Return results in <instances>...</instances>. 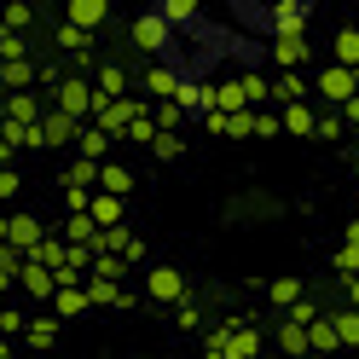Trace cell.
Masks as SVG:
<instances>
[{"instance_id": "6da1fadb", "label": "cell", "mask_w": 359, "mask_h": 359, "mask_svg": "<svg viewBox=\"0 0 359 359\" xmlns=\"http://www.w3.org/2000/svg\"><path fill=\"white\" fill-rule=\"evenodd\" d=\"M261 53L278 64V76H296L302 64L313 58V41H307V29H284V35H266V41H261Z\"/></svg>"}, {"instance_id": "7a4b0ae2", "label": "cell", "mask_w": 359, "mask_h": 359, "mask_svg": "<svg viewBox=\"0 0 359 359\" xmlns=\"http://www.w3.org/2000/svg\"><path fill=\"white\" fill-rule=\"evenodd\" d=\"M145 110H151V104H140L133 93H128V99H99V93H93V128L110 133V140H128V122L145 116Z\"/></svg>"}, {"instance_id": "3957f363", "label": "cell", "mask_w": 359, "mask_h": 359, "mask_svg": "<svg viewBox=\"0 0 359 359\" xmlns=\"http://www.w3.org/2000/svg\"><path fill=\"white\" fill-rule=\"evenodd\" d=\"M53 110H64V116L70 122H93V81L87 76H64L58 87H53Z\"/></svg>"}, {"instance_id": "277c9868", "label": "cell", "mask_w": 359, "mask_h": 359, "mask_svg": "<svg viewBox=\"0 0 359 359\" xmlns=\"http://www.w3.org/2000/svg\"><path fill=\"white\" fill-rule=\"evenodd\" d=\"M128 41H133V47H140L145 58H156V64H163V53L174 47V29H168L163 18H156V6H151V12H140V18L128 24Z\"/></svg>"}, {"instance_id": "5b68a950", "label": "cell", "mask_w": 359, "mask_h": 359, "mask_svg": "<svg viewBox=\"0 0 359 359\" xmlns=\"http://www.w3.org/2000/svg\"><path fill=\"white\" fill-rule=\"evenodd\" d=\"M41 238H47V226H41L35 215H6V220H0V243H12L18 255H35Z\"/></svg>"}, {"instance_id": "8992f818", "label": "cell", "mask_w": 359, "mask_h": 359, "mask_svg": "<svg viewBox=\"0 0 359 359\" xmlns=\"http://www.w3.org/2000/svg\"><path fill=\"white\" fill-rule=\"evenodd\" d=\"M353 81H359L353 70H342V64H325V70L313 76V93H319L325 104H336V110H342V104L353 99Z\"/></svg>"}, {"instance_id": "52a82bcc", "label": "cell", "mask_w": 359, "mask_h": 359, "mask_svg": "<svg viewBox=\"0 0 359 359\" xmlns=\"http://www.w3.org/2000/svg\"><path fill=\"white\" fill-rule=\"evenodd\" d=\"M284 29H313L307 0H273V6H266V35H284Z\"/></svg>"}, {"instance_id": "ba28073f", "label": "cell", "mask_w": 359, "mask_h": 359, "mask_svg": "<svg viewBox=\"0 0 359 359\" xmlns=\"http://www.w3.org/2000/svg\"><path fill=\"white\" fill-rule=\"evenodd\" d=\"M145 296H151V302L180 307V302H186V278H180L174 266H151V273H145Z\"/></svg>"}, {"instance_id": "9c48e42d", "label": "cell", "mask_w": 359, "mask_h": 359, "mask_svg": "<svg viewBox=\"0 0 359 359\" xmlns=\"http://www.w3.org/2000/svg\"><path fill=\"white\" fill-rule=\"evenodd\" d=\"M76 133H81V122H70L64 110L47 104V116H41V151H64V145H76Z\"/></svg>"}, {"instance_id": "30bf717a", "label": "cell", "mask_w": 359, "mask_h": 359, "mask_svg": "<svg viewBox=\"0 0 359 359\" xmlns=\"http://www.w3.org/2000/svg\"><path fill=\"white\" fill-rule=\"evenodd\" d=\"M174 104L186 110V116H215V81H180V93H174Z\"/></svg>"}, {"instance_id": "8fae6325", "label": "cell", "mask_w": 359, "mask_h": 359, "mask_svg": "<svg viewBox=\"0 0 359 359\" xmlns=\"http://www.w3.org/2000/svg\"><path fill=\"white\" fill-rule=\"evenodd\" d=\"M18 290H24V296H35V302H53V296H58V278H53L41 261L24 255V266H18Z\"/></svg>"}, {"instance_id": "7c38bea8", "label": "cell", "mask_w": 359, "mask_h": 359, "mask_svg": "<svg viewBox=\"0 0 359 359\" xmlns=\"http://www.w3.org/2000/svg\"><path fill=\"white\" fill-rule=\"evenodd\" d=\"M87 220H93L99 232L128 226V197H104V191H93V203H87Z\"/></svg>"}, {"instance_id": "4fadbf2b", "label": "cell", "mask_w": 359, "mask_h": 359, "mask_svg": "<svg viewBox=\"0 0 359 359\" xmlns=\"http://www.w3.org/2000/svg\"><path fill=\"white\" fill-rule=\"evenodd\" d=\"M104 18H110V0H70V6H64V24H76L81 35H93Z\"/></svg>"}, {"instance_id": "5bb4252c", "label": "cell", "mask_w": 359, "mask_h": 359, "mask_svg": "<svg viewBox=\"0 0 359 359\" xmlns=\"http://www.w3.org/2000/svg\"><path fill=\"white\" fill-rule=\"evenodd\" d=\"M41 116H47L41 93H6V122L12 128H41Z\"/></svg>"}, {"instance_id": "9a60e30c", "label": "cell", "mask_w": 359, "mask_h": 359, "mask_svg": "<svg viewBox=\"0 0 359 359\" xmlns=\"http://www.w3.org/2000/svg\"><path fill=\"white\" fill-rule=\"evenodd\" d=\"M278 128H284V133H296V140H307V133L319 128V110H313L307 99H302V104H284V110H278Z\"/></svg>"}, {"instance_id": "2e32d148", "label": "cell", "mask_w": 359, "mask_h": 359, "mask_svg": "<svg viewBox=\"0 0 359 359\" xmlns=\"http://www.w3.org/2000/svg\"><path fill=\"white\" fill-rule=\"evenodd\" d=\"M47 307H53V319H58V325H64V319H81V313H87V284H64Z\"/></svg>"}, {"instance_id": "e0dca14e", "label": "cell", "mask_w": 359, "mask_h": 359, "mask_svg": "<svg viewBox=\"0 0 359 359\" xmlns=\"http://www.w3.org/2000/svg\"><path fill=\"white\" fill-rule=\"evenodd\" d=\"M156 18L180 35V29H191V24H203V12L191 6V0H156Z\"/></svg>"}, {"instance_id": "ac0fdd59", "label": "cell", "mask_w": 359, "mask_h": 359, "mask_svg": "<svg viewBox=\"0 0 359 359\" xmlns=\"http://www.w3.org/2000/svg\"><path fill=\"white\" fill-rule=\"evenodd\" d=\"M330 261H336V273H342V278H359V220L342 232V243H336Z\"/></svg>"}, {"instance_id": "d6986e66", "label": "cell", "mask_w": 359, "mask_h": 359, "mask_svg": "<svg viewBox=\"0 0 359 359\" xmlns=\"http://www.w3.org/2000/svg\"><path fill=\"white\" fill-rule=\"evenodd\" d=\"M76 151H81V163H110V133H99L93 122H87L76 133Z\"/></svg>"}, {"instance_id": "ffe728a7", "label": "cell", "mask_w": 359, "mask_h": 359, "mask_svg": "<svg viewBox=\"0 0 359 359\" xmlns=\"http://www.w3.org/2000/svg\"><path fill=\"white\" fill-rule=\"evenodd\" d=\"M93 93H99V99H128V70H122V64H99Z\"/></svg>"}, {"instance_id": "44dd1931", "label": "cell", "mask_w": 359, "mask_h": 359, "mask_svg": "<svg viewBox=\"0 0 359 359\" xmlns=\"http://www.w3.org/2000/svg\"><path fill=\"white\" fill-rule=\"evenodd\" d=\"M145 93H151V104L174 99V93H180V76L168 70V64H151V70H145Z\"/></svg>"}, {"instance_id": "7402d4cb", "label": "cell", "mask_w": 359, "mask_h": 359, "mask_svg": "<svg viewBox=\"0 0 359 359\" xmlns=\"http://www.w3.org/2000/svg\"><path fill=\"white\" fill-rule=\"evenodd\" d=\"M53 342H58V319H53V313H35V319H29V330H24V348L47 353Z\"/></svg>"}, {"instance_id": "603a6c76", "label": "cell", "mask_w": 359, "mask_h": 359, "mask_svg": "<svg viewBox=\"0 0 359 359\" xmlns=\"http://www.w3.org/2000/svg\"><path fill=\"white\" fill-rule=\"evenodd\" d=\"M238 110H250L243 81H215V116H238Z\"/></svg>"}, {"instance_id": "cb8c5ba5", "label": "cell", "mask_w": 359, "mask_h": 359, "mask_svg": "<svg viewBox=\"0 0 359 359\" xmlns=\"http://www.w3.org/2000/svg\"><path fill=\"white\" fill-rule=\"evenodd\" d=\"M99 168L104 163H81V156H76V163L64 168V191H99Z\"/></svg>"}, {"instance_id": "d4e9b609", "label": "cell", "mask_w": 359, "mask_h": 359, "mask_svg": "<svg viewBox=\"0 0 359 359\" xmlns=\"http://www.w3.org/2000/svg\"><path fill=\"white\" fill-rule=\"evenodd\" d=\"M307 348L319 353V359H325V353H336V348H342V342H336V325H330V313H319V319L307 325Z\"/></svg>"}, {"instance_id": "484cf974", "label": "cell", "mask_w": 359, "mask_h": 359, "mask_svg": "<svg viewBox=\"0 0 359 359\" xmlns=\"http://www.w3.org/2000/svg\"><path fill=\"white\" fill-rule=\"evenodd\" d=\"M330 64H342V70H353L359 76V29H336V41H330Z\"/></svg>"}, {"instance_id": "4316f807", "label": "cell", "mask_w": 359, "mask_h": 359, "mask_svg": "<svg viewBox=\"0 0 359 359\" xmlns=\"http://www.w3.org/2000/svg\"><path fill=\"white\" fill-rule=\"evenodd\" d=\"M273 342H278V353H290V359H307V353H313V348H307V330H302V325H290V319L273 330Z\"/></svg>"}, {"instance_id": "83f0119b", "label": "cell", "mask_w": 359, "mask_h": 359, "mask_svg": "<svg viewBox=\"0 0 359 359\" xmlns=\"http://www.w3.org/2000/svg\"><path fill=\"white\" fill-rule=\"evenodd\" d=\"M29 261H41L47 273H64V266H70V243H64V238H41V250Z\"/></svg>"}, {"instance_id": "f1b7e54d", "label": "cell", "mask_w": 359, "mask_h": 359, "mask_svg": "<svg viewBox=\"0 0 359 359\" xmlns=\"http://www.w3.org/2000/svg\"><path fill=\"white\" fill-rule=\"evenodd\" d=\"M87 307H128V290L104 284V278H87Z\"/></svg>"}, {"instance_id": "f546056e", "label": "cell", "mask_w": 359, "mask_h": 359, "mask_svg": "<svg viewBox=\"0 0 359 359\" xmlns=\"http://www.w3.org/2000/svg\"><path fill=\"white\" fill-rule=\"evenodd\" d=\"M302 296H307V284H302V278H273V284H266V302H273V307H284V313L296 307Z\"/></svg>"}, {"instance_id": "4dcf8cb0", "label": "cell", "mask_w": 359, "mask_h": 359, "mask_svg": "<svg viewBox=\"0 0 359 359\" xmlns=\"http://www.w3.org/2000/svg\"><path fill=\"white\" fill-rule=\"evenodd\" d=\"M99 191H104V197H128V191H133V174H128L122 163H104V168H99Z\"/></svg>"}, {"instance_id": "1f68e13d", "label": "cell", "mask_w": 359, "mask_h": 359, "mask_svg": "<svg viewBox=\"0 0 359 359\" xmlns=\"http://www.w3.org/2000/svg\"><path fill=\"white\" fill-rule=\"evenodd\" d=\"M87 278L122 284V278H128V261H122V255H93V261H87Z\"/></svg>"}, {"instance_id": "d6a6232c", "label": "cell", "mask_w": 359, "mask_h": 359, "mask_svg": "<svg viewBox=\"0 0 359 359\" xmlns=\"http://www.w3.org/2000/svg\"><path fill=\"white\" fill-rule=\"evenodd\" d=\"M238 81H243V99H250V110H266V104H273V81H266L261 70L238 76Z\"/></svg>"}, {"instance_id": "836d02e7", "label": "cell", "mask_w": 359, "mask_h": 359, "mask_svg": "<svg viewBox=\"0 0 359 359\" xmlns=\"http://www.w3.org/2000/svg\"><path fill=\"white\" fill-rule=\"evenodd\" d=\"M0 18H6V35H29L35 6H29V0H12V6H0Z\"/></svg>"}, {"instance_id": "e575fe53", "label": "cell", "mask_w": 359, "mask_h": 359, "mask_svg": "<svg viewBox=\"0 0 359 359\" xmlns=\"http://www.w3.org/2000/svg\"><path fill=\"white\" fill-rule=\"evenodd\" d=\"M302 99H307V81H302V70L273 81V104H302Z\"/></svg>"}, {"instance_id": "d590c367", "label": "cell", "mask_w": 359, "mask_h": 359, "mask_svg": "<svg viewBox=\"0 0 359 359\" xmlns=\"http://www.w3.org/2000/svg\"><path fill=\"white\" fill-rule=\"evenodd\" d=\"M330 325H336V342H342V348H359V313H353V307L330 313Z\"/></svg>"}, {"instance_id": "8d00e7d4", "label": "cell", "mask_w": 359, "mask_h": 359, "mask_svg": "<svg viewBox=\"0 0 359 359\" xmlns=\"http://www.w3.org/2000/svg\"><path fill=\"white\" fill-rule=\"evenodd\" d=\"M151 122H156V133H180V122H186V110H180L174 99H163V104H151Z\"/></svg>"}, {"instance_id": "74e56055", "label": "cell", "mask_w": 359, "mask_h": 359, "mask_svg": "<svg viewBox=\"0 0 359 359\" xmlns=\"http://www.w3.org/2000/svg\"><path fill=\"white\" fill-rule=\"evenodd\" d=\"M180 151H186V140H180V133H156V140H151V156H156V163H174Z\"/></svg>"}, {"instance_id": "f35d334b", "label": "cell", "mask_w": 359, "mask_h": 359, "mask_svg": "<svg viewBox=\"0 0 359 359\" xmlns=\"http://www.w3.org/2000/svg\"><path fill=\"white\" fill-rule=\"evenodd\" d=\"M24 330H29L24 313H18V307H0V336H6V342H12V336H24Z\"/></svg>"}, {"instance_id": "ab89813d", "label": "cell", "mask_w": 359, "mask_h": 359, "mask_svg": "<svg viewBox=\"0 0 359 359\" xmlns=\"http://www.w3.org/2000/svg\"><path fill=\"white\" fill-rule=\"evenodd\" d=\"M313 133H319V140H342V133H348L342 110H325V116H319V128H313Z\"/></svg>"}, {"instance_id": "60d3db41", "label": "cell", "mask_w": 359, "mask_h": 359, "mask_svg": "<svg viewBox=\"0 0 359 359\" xmlns=\"http://www.w3.org/2000/svg\"><path fill=\"white\" fill-rule=\"evenodd\" d=\"M128 140H133V145H151V140H156V122H151V110L128 122Z\"/></svg>"}, {"instance_id": "b9f144b4", "label": "cell", "mask_w": 359, "mask_h": 359, "mask_svg": "<svg viewBox=\"0 0 359 359\" xmlns=\"http://www.w3.org/2000/svg\"><path fill=\"white\" fill-rule=\"evenodd\" d=\"M284 319H290V325H302V330H307L313 319H319V307H313V296H302L296 307H290V313H284Z\"/></svg>"}, {"instance_id": "7bdbcfd3", "label": "cell", "mask_w": 359, "mask_h": 359, "mask_svg": "<svg viewBox=\"0 0 359 359\" xmlns=\"http://www.w3.org/2000/svg\"><path fill=\"white\" fill-rule=\"evenodd\" d=\"M273 133H278V116L273 110H255V140H273Z\"/></svg>"}, {"instance_id": "ee69618b", "label": "cell", "mask_w": 359, "mask_h": 359, "mask_svg": "<svg viewBox=\"0 0 359 359\" xmlns=\"http://www.w3.org/2000/svg\"><path fill=\"white\" fill-rule=\"evenodd\" d=\"M18 186H24V180H18V168H0V203H6V197H18Z\"/></svg>"}, {"instance_id": "f6af8a7d", "label": "cell", "mask_w": 359, "mask_h": 359, "mask_svg": "<svg viewBox=\"0 0 359 359\" xmlns=\"http://www.w3.org/2000/svg\"><path fill=\"white\" fill-rule=\"evenodd\" d=\"M203 325V313H197V302H180V330H197Z\"/></svg>"}, {"instance_id": "bcb514c9", "label": "cell", "mask_w": 359, "mask_h": 359, "mask_svg": "<svg viewBox=\"0 0 359 359\" xmlns=\"http://www.w3.org/2000/svg\"><path fill=\"white\" fill-rule=\"evenodd\" d=\"M342 122H348V128H359V99H348V104H342Z\"/></svg>"}, {"instance_id": "7dc6e473", "label": "cell", "mask_w": 359, "mask_h": 359, "mask_svg": "<svg viewBox=\"0 0 359 359\" xmlns=\"http://www.w3.org/2000/svg\"><path fill=\"white\" fill-rule=\"evenodd\" d=\"M342 290H348V307L359 313V278H342Z\"/></svg>"}, {"instance_id": "c3c4849f", "label": "cell", "mask_w": 359, "mask_h": 359, "mask_svg": "<svg viewBox=\"0 0 359 359\" xmlns=\"http://www.w3.org/2000/svg\"><path fill=\"white\" fill-rule=\"evenodd\" d=\"M12 156H18V151H12L6 140H0V168H12Z\"/></svg>"}, {"instance_id": "681fc988", "label": "cell", "mask_w": 359, "mask_h": 359, "mask_svg": "<svg viewBox=\"0 0 359 359\" xmlns=\"http://www.w3.org/2000/svg\"><path fill=\"white\" fill-rule=\"evenodd\" d=\"M0 359H12V342H6V336H0Z\"/></svg>"}, {"instance_id": "f907efd6", "label": "cell", "mask_w": 359, "mask_h": 359, "mask_svg": "<svg viewBox=\"0 0 359 359\" xmlns=\"http://www.w3.org/2000/svg\"><path fill=\"white\" fill-rule=\"evenodd\" d=\"M0 128H6V93H0Z\"/></svg>"}, {"instance_id": "816d5d0a", "label": "cell", "mask_w": 359, "mask_h": 359, "mask_svg": "<svg viewBox=\"0 0 359 359\" xmlns=\"http://www.w3.org/2000/svg\"><path fill=\"white\" fill-rule=\"evenodd\" d=\"M0 81H6V58H0Z\"/></svg>"}, {"instance_id": "f5cc1de1", "label": "cell", "mask_w": 359, "mask_h": 359, "mask_svg": "<svg viewBox=\"0 0 359 359\" xmlns=\"http://www.w3.org/2000/svg\"><path fill=\"white\" fill-rule=\"evenodd\" d=\"M0 35H6V18H0Z\"/></svg>"}, {"instance_id": "db71d44e", "label": "cell", "mask_w": 359, "mask_h": 359, "mask_svg": "<svg viewBox=\"0 0 359 359\" xmlns=\"http://www.w3.org/2000/svg\"><path fill=\"white\" fill-rule=\"evenodd\" d=\"M353 174H359V156H353Z\"/></svg>"}, {"instance_id": "11a10c76", "label": "cell", "mask_w": 359, "mask_h": 359, "mask_svg": "<svg viewBox=\"0 0 359 359\" xmlns=\"http://www.w3.org/2000/svg\"><path fill=\"white\" fill-rule=\"evenodd\" d=\"M307 359H319V353H307Z\"/></svg>"}]
</instances>
